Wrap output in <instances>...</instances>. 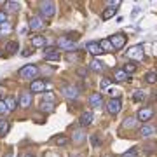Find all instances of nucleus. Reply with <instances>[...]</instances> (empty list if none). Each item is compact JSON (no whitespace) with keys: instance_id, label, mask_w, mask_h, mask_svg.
I'll list each match as a JSON object with an SVG mask.
<instances>
[{"instance_id":"obj_1","label":"nucleus","mask_w":157,"mask_h":157,"mask_svg":"<svg viewBox=\"0 0 157 157\" xmlns=\"http://www.w3.org/2000/svg\"><path fill=\"white\" fill-rule=\"evenodd\" d=\"M39 11H40V17L42 19H51L56 12V4L51 2V0H42L39 4Z\"/></svg>"},{"instance_id":"obj_25","label":"nucleus","mask_w":157,"mask_h":157,"mask_svg":"<svg viewBox=\"0 0 157 157\" xmlns=\"http://www.w3.org/2000/svg\"><path fill=\"white\" fill-rule=\"evenodd\" d=\"M145 82L147 84H155L157 82V73L155 72H148L145 75Z\"/></svg>"},{"instance_id":"obj_36","label":"nucleus","mask_w":157,"mask_h":157,"mask_svg":"<svg viewBox=\"0 0 157 157\" xmlns=\"http://www.w3.org/2000/svg\"><path fill=\"white\" fill-rule=\"evenodd\" d=\"M108 86H110V80H108V78H103V80L100 82V87H101V89H108Z\"/></svg>"},{"instance_id":"obj_40","label":"nucleus","mask_w":157,"mask_h":157,"mask_svg":"<svg viewBox=\"0 0 157 157\" xmlns=\"http://www.w3.org/2000/svg\"><path fill=\"white\" fill-rule=\"evenodd\" d=\"M108 93L113 96V98H119V91H115L113 87H108Z\"/></svg>"},{"instance_id":"obj_22","label":"nucleus","mask_w":157,"mask_h":157,"mask_svg":"<svg viewBox=\"0 0 157 157\" xmlns=\"http://www.w3.org/2000/svg\"><path fill=\"white\" fill-rule=\"evenodd\" d=\"M89 68L93 72H103V63L98 61V59H93V61L89 63Z\"/></svg>"},{"instance_id":"obj_45","label":"nucleus","mask_w":157,"mask_h":157,"mask_svg":"<svg viewBox=\"0 0 157 157\" xmlns=\"http://www.w3.org/2000/svg\"><path fill=\"white\" fill-rule=\"evenodd\" d=\"M4 93H6V87H4V86H0V96H4Z\"/></svg>"},{"instance_id":"obj_11","label":"nucleus","mask_w":157,"mask_h":157,"mask_svg":"<svg viewBox=\"0 0 157 157\" xmlns=\"http://www.w3.org/2000/svg\"><path fill=\"white\" fill-rule=\"evenodd\" d=\"M93 119H94V113L91 112V110H87V112H84L82 115H80L78 124H80L82 128H87V126H91V124H93Z\"/></svg>"},{"instance_id":"obj_34","label":"nucleus","mask_w":157,"mask_h":157,"mask_svg":"<svg viewBox=\"0 0 157 157\" xmlns=\"http://www.w3.org/2000/svg\"><path fill=\"white\" fill-rule=\"evenodd\" d=\"M100 45H101V49H103V51H112V49H113L108 40H103V42H100Z\"/></svg>"},{"instance_id":"obj_18","label":"nucleus","mask_w":157,"mask_h":157,"mask_svg":"<svg viewBox=\"0 0 157 157\" xmlns=\"http://www.w3.org/2000/svg\"><path fill=\"white\" fill-rule=\"evenodd\" d=\"M45 44H47V40H45L42 35H33V37H32V45H33V47H44Z\"/></svg>"},{"instance_id":"obj_37","label":"nucleus","mask_w":157,"mask_h":157,"mask_svg":"<svg viewBox=\"0 0 157 157\" xmlns=\"http://www.w3.org/2000/svg\"><path fill=\"white\" fill-rule=\"evenodd\" d=\"M4 23H7V14L6 11H0V25H4Z\"/></svg>"},{"instance_id":"obj_24","label":"nucleus","mask_w":157,"mask_h":157,"mask_svg":"<svg viewBox=\"0 0 157 157\" xmlns=\"http://www.w3.org/2000/svg\"><path fill=\"white\" fill-rule=\"evenodd\" d=\"M6 49H7V52H9V54H14V52L19 49V44H17V42H14V40H12V42H7Z\"/></svg>"},{"instance_id":"obj_44","label":"nucleus","mask_w":157,"mask_h":157,"mask_svg":"<svg viewBox=\"0 0 157 157\" xmlns=\"http://www.w3.org/2000/svg\"><path fill=\"white\" fill-rule=\"evenodd\" d=\"M21 157H35L33 154H30V152H25V154H21Z\"/></svg>"},{"instance_id":"obj_33","label":"nucleus","mask_w":157,"mask_h":157,"mask_svg":"<svg viewBox=\"0 0 157 157\" xmlns=\"http://www.w3.org/2000/svg\"><path fill=\"white\" fill-rule=\"evenodd\" d=\"M11 25L9 23H4V25H0V33H9L11 32Z\"/></svg>"},{"instance_id":"obj_29","label":"nucleus","mask_w":157,"mask_h":157,"mask_svg":"<svg viewBox=\"0 0 157 157\" xmlns=\"http://www.w3.org/2000/svg\"><path fill=\"white\" fill-rule=\"evenodd\" d=\"M136 126V119L135 117H128L124 121V128H135Z\"/></svg>"},{"instance_id":"obj_23","label":"nucleus","mask_w":157,"mask_h":157,"mask_svg":"<svg viewBox=\"0 0 157 157\" xmlns=\"http://www.w3.org/2000/svg\"><path fill=\"white\" fill-rule=\"evenodd\" d=\"M9 131V122L7 119H0V136H6Z\"/></svg>"},{"instance_id":"obj_6","label":"nucleus","mask_w":157,"mask_h":157,"mask_svg":"<svg viewBox=\"0 0 157 157\" xmlns=\"http://www.w3.org/2000/svg\"><path fill=\"white\" fill-rule=\"evenodd\" d=\"M152 117H154V108H150V107L140 108L138 113H136V121H141V122H148Z\"/></svg>"},{"instance_id":"obj_32","label":"nucleus","mask_w":157,"mask_h":157,"mask_svg":"<svg viewBox=\"0 0 157 157\" xmlns=\"http://www.w3.org/2000/svg\"><path fill=\"white\" fill-rule=\"evenodd\" d=\"M136 70V65H133V63H126L124 65V72L126 73H133Z\"/></svg>"},{"instance_id":"obj_17","label":"nucleus","mask_w":157,"mask_h":157,"mask_svg":"<svg viewBox=\"0 0 157 157\" xmlns=\"http://www.w3.org/2000/svg\"><path fill=\"white\" fill-rule=\"evenodd\" d=\"M4 103H6L7 112H14L16 107H17V100H16V98H12V96H7L6 100H4Z\"/></svg>"},{"instance_id":"obj_19","label":"nucleus","mask_w":157,"mask_h":157,"mask_svg":"<svg viewBox=\"0 0 157 157\" xmlns=\"http://www.w3.org/2000/svg\"><path fill=\"white\" fill-rule=\"evenodd\" d=\"M4 7H6V12H16L19 11V2H12V0H7L6 4H4Z\"/></svg>"},{"instance_id":"obj_35","label":"nucleus","mask_w":157,"mask_h":157,"mask_svg":"<svg viewBox=\"0 0 157 157\" xmlns=\"http://www.w3.org/2000/svg\"><path fill=\"white\" fill-rule=\"evenodd\" d=\"M44 101H45V103H54V94H52V93L44 94Z\"/></svg>"},{"instance_id":"obj_9","label":"nucleus","mask_w":157,"mask_h":157,"mask_svg":"<svg viewBox=\"0 0 157 157\" xmlns=\"http://www.w3.org/2000/svg\"><path fill=\"white\" fill-rule=\"evenodd\" d=\"M45 91V82L42 80V78H35V80H32L30 82V93H44Z\"/></svg>"},{"instance_id":"obj_16","label":"nucleus","mask_w":157,"mask_h":157,"mask_svg":"<svg viewBox=\"0 0 157 157\" xmlns=\"http://www.w3.org/2000/svg\"><path fill=\"white\" fill-rule=\"evenodd\" d=\"M52 141H54L58 147H67L68 143H70V138L65 136V135H56V136H52Z\"/></svg>"},{"instance_id":"obj_21","label":"nucleus","mask_w":157,"mask_h":157,"mask_svg":"<svg viewBox=\"0 0 157 157\" xmlns=\"http://www.w3.org/2000/svg\"><path fill=\"white\" fill-rule=\"evenodd\" d=\"M115 12H117V7H108V9H105L103 14H101L103 21H107V19H110L112 16H115Z\"/></svg>"},{"instance_id":"obj_31","label":"nucleus","mask_w":157,"mask_h":157,"mask_svg":"<svg viewBox=\"0 0 157 157\" xmlns=\"http://www.w3.org/2000/svg\"><path fill=\"white\" fill-rule=\"evenodd\" d=\"M136 155H138V150H136V148H129V150L124 152L121 157H136Z\"/></svg>"},{"instance_id":"obj_42","label":"nucleus","mask_w":157,"mask_h":157,"mask_svg":"<svg viewBox=\"0 0 157 157\" xmlns=\"http://www.w3.org/2000/svg\"><path fill=\"white\" fill-rule=\"evenodd\" d=\"M107 4H108V6H121V0H112V2H107Z\"/></svg>"},{"instance_id":"obj_41","label":"nucleus","mask_w":157,"mask_h":157,"mask_svg":"<svg viewBox=\"0 0 157 157\" xmlns=\"http://www.w3.org/2000/svg\"><path fill=\"white\" fill-rule=\"evenodd\" d=\"M77 73L80 75V77H86V75H87V70H86V68H78Z\"/></svg>"},{"instance_id":"obj_28","label":"nucleus","mask_w":157,"mask_h":157,"mask_svg":"<svg viewBox=\"0 0 157 157\" xmlns=\"http://www.w3.org/2000/svg\"><path fill=\"white\" fill-rule=\"evenodd\" d=\"M40 110H42V112H52V110H54V105L42 101V103H40Z\"/></svg>"},{"instance_id":"obj_2","label":"nucleus","mask_w":157,"mask_h":157,"mask_svg":"<svg viewBox=\"0 0 157 157\" xmlns=\"http://www.w3.org/2000/svg\"><path fill=\"white\" fill-rule=\"evenodd\" d=\"M37 75H39V67L35 65H25L23 68H19V77L25 80H35Z\"/></svg>"},{"instance_id":"obj_15","label":"nucleus","mask_w":157,"mask_h":157,"mask_svg":"<svg viewBox=\"0 0 157 157\" xmlns=\"http://www.w3.org/2000/svg\"><path fill=\"white\" fill-rule=\"evenodd\" d=\"M155 131H157L155 126H152V124H143L140 128V135L143 136V138H147V136H152Z\"/></svg>"},{"instance_id":"obj_20","label":"nucleus","mask_w":157,"mask_h":157,"mask_svg":"<svg viewBox=\"0 0 157 157\" xmlns=\"http://www.w3.org/2000/svg\"><path fill=\"white\" fill-rule=\"evenodd\" d=\"M113 80L115 82H126L128 80V73L124 72V70H115L113 72Z\"/></svg>"},{"instance_id":"obj_27","label":"nucleus","mask_w":157,"mask_h":157,"mask_svg":"<svg viewBox=\"0 0 157 157\" xmlns=\"http://www.w3.org/2000/svg\"><path fill=\"white\" fill-rule=\"evenodd\" d=\"M145 100V91H135V94H133V101L136 103H140V101Z\"/></svg>"},{"instance_id":"obj_12","label":"nucleus","mask_w":157,"mask_h":157,"mask_svg":"<svg viewBox=\"0 0 157 157\" xmlns=\"http://www.w3.org/2000/svg\"><path fill=\"white\" fill-rule=\"evenodd\" d=\"M61 93H63V96L65 98H68V100H75L78 96V89L75 87V86H65L61 89Z\"/></svg>"},{"instance_id":"obj_8","label":"nucleus","mask_w":157,"mask_h":157,"mask_svg":"<svg viewBox=\"0 0 157 157\" xmlns=\"http://www.w3.org/2000/svg\"><path fill=\"white\" fill-rule=\"evenodd\" d=\"M128 58L136 59V61H141V59L145 58V54H143V47H141V45H135V47H131V49L128 51Z\"/></svg>"},{"instance_id":"obj_3","label":"nucleus","mask_w":157,"mask_h":157,"mask_svg":"<svg viewBox=\"0 0 157 157\" xmlns=\"http://www.w3.org/2000/svg\"><path fill=\"white\" fill-rule=\"evenodd\" d=\"M58 49H63V51H68V52H73L77 49V42L72 39H68L67 35H63L58 39Z\"/></svg>"},{"instance_id":"obj_38","label":"nucleus","mask_w":157,"mask_h":157,"mask_svg":"<svg viewBox=\"0 0 157 157\" xmlns=\"http://www.w3.org/2000/svg\"><path fill=\"white\" fill-rule=\"evenodd\" d=\"M6 112H7V108H6V103H4V100H0V115H4Z\"/></svg>"},{"instance_id":"obj_46","label":"nucleus","mask_w":157,"mask_h":157,"mask_svg":"<svg viewBox=\"0 0 157 157\" xmlns=\"http://www.w3.org/2000/svg\"><path fill=\"white\" fill-rule=\"evenodd\" d=\"M4 157H12V155H11V152H7V154H6Z\"/></svg>"},{"instance_id":"obj_43","label":"nucleus","mask_w":157,"mask_h":157,"mask_svg":"<svg viewBox=\"0 0 157 157\" xmlns=\"http://www.w3.org/2000/svg\"><path fill=\"white\" fill-rule=\"evenodd\" d=\"M32 54V49H25L23 51V56H30Z\"/></svg>"},{"instance_id":"obj_39","label":"nucleus","mask_w":157,"mask_h":157,"mask_svg":"<svg viewBox=\"0 0 157 157\" xmlns=\"http://www.w3.org/2000/svg\"><path fill=\"white\" fill-rule=\"evenodd\" d=\"M91 141H93V145H94V147H100V138H98L96 135L91 136Z\"/></svg>"},{"instance_id":"obj_4","label":"nucleus","mask_w":157,"mask_h":157,"mask_svg":"<svg viewBox=\"0 0 157 157\" xmlns=\"http://www.w3.org/2000/svg\"><path fill=\"white\" fill-rule=\"evenodd\" d=\"M108 42H110V45H112L113 49H122L124 45H126V42H128V39H126L124 33H115L108 39Z\"/></svg>"},{"instance_id":"obj_26","label":"nucleus","mask_w":157,"mask_h":157,"mask_svg":"<svg viewBox=\"0 0 157 157\" xmlns=\"http://www.w3.org/2000/svg\"><path fill=\"white\" fill-rule=\"evenodd\" d=\"M73 141H75V143H82V141H84V138H86V135L84 133H82V131H73Z\"/></svg>"},{"instance_id":"obj_5","label":"nucleus","mask_w":157,"mask_h":157,"mask_svg":"<svg viewBox=\"0 0 157 157\" xmlns=\"http://www.w3.org/2000/svg\"><path fill=\"white\" fill-rule=\"evenodd\" d=\"M121 108H122V101H121V98H110L107 103V110L112 115H117L119 112H121Z\"/></svg>"},{"instance_id":"obj_7","label":"nucleus","mask_w":157,"mask_h":157,"mask_svg":"<svg viewBox=\"0 0 157 157\" xmlns=\"http://www.w3.org/2000/svg\"><path fill=\"white\" fill-rule=\"evenodd\" d=\"M28 25H30V28L33 30V32H39V30H44L45 28V25H47V23H45L40 16H32V17H30V21H28Z\"/></svg>"},{"instance_id":"obj_30","label":"nucleus","mask_w":157,"mask_h":157,"mask_svg":"<svg viewBox=\"0 0 157 157\" xmlns=\"http://www.w3.org/2000/svg\"><path fill=\"white\" fill-rule=\"evenodd\" d=\"M67 59H68L70 63L80 61V54H73V52H68V54H67Z\"/></svg>"},{"instance_id":"obj_10","label":"nucleus","mask_w":157,"mask_h":157,"mask_svg":"<svg viewBox=\"0 0 157 157\" xmlns=\"http://www.w3.org/2000/svg\"><path fill=\"white\" fill-rule=\"evenodd\" d=\"M32 100H33V96H32V93L30 91H23L21 94H19V105H21L23 108H28L30 105H32Z\"/></svg>"},{"instance_id":"obj_13","label":"nucleus","mask_w":157,"mask_h":157,"mask_svg":"<svg viewBox=\"0 0 157 157\" xmlns=\"http://www.w3.org/2000/svg\"><path fill=\"white\" fill-rule=\"evenodd\" d=\"M86 49L89 51L93 56H100V54H103V49H101L100 42H89V44L86 45Z\"/></svg>"},{"instance_id":"obj_14","label":"nucleus","mask_w":157,"mask_h":157,"mask_svg":"<svg viewBox=\"0 0 157 157\" xmlns=\"http://www.w3.org/2000/svg\"><path fill=\"white\" fill-rule=\"evenodd\" d=\"M89 105L94 107V108L101 107V105H103V96H101L100 93H93V94L89 96Z\"/></svg>"}]
</instances>
